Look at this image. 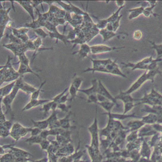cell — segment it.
Instances as JSON below:
<instances>
[{"mask_svg":"<svg viewBox=\"0 0 162 162\" xmlns=\"http://www.w3.org/2000/svg\"><path fill=\"white\" fill-rule=\"evenodd\" d=\"M12 58L8 56V60L6 64L3 66H1L0 70V80L1 84L4 82H9L17 81L21 75L18 74V71H15L12 66L11 63Z\"/></svg>","mask_w":162,"mask_h":162,"instance_id":"1","label":"cell"},{"mask_svg":"<svg viewBox=\"0 0 162 162\" xmlns=\"http://www.w3.org/2000/svg\"><path fill=\"white\" fill-rule=\"evenodd\" d=\"M161 58H156L154 60L152 57L145 58L142 61L136 64L131 63H121L123 66L125 68H130L132 70L136 69L146 70L147 71H152L157 69V63L162 61Z\"/></svg>","mask_w":162,"mask_h":162,"instance_id":"2","label":"cell"},{"mask_svg":"<svg viewBox=\"0 0 162 162\" xmlns=\"http://www.w3.org/2000/svg\"><path fill=\"white\" fill-rule=\"evenodd\" d=\"M158 74H160V71L158 69L152 70V71H146L142 76H141L139 78L133 83V85H131L130 88L127 91L123 92V93L127 95H130L135 91L138 89L139 88L142 86L143 84L146 81H148V80H151L153 82L154 77Z\"/></svg>","mask_w":162,"mask_h":162,"instance_id":"3","label":"cell"},{"mask_svg":"<svg viewBox=\"0 0 162 162\" xmlns=\"http://www.w3.org/2000/svg\"><path fill=\"white\" fill-rule=\"evenodd\" d=\"M20 90V89L19 85L16 82L15 86L12 92L10 93L8 95L6 96V97H4L2 99H1V103H2V102L3 104L4 105V106L6 107L7 111L5 113V115H7V113H10L13 119H14V113L12 110V103L14 101V99H15V97L17 95L18 91Z\"/></svg>","mask_w":162,"mask_h":162,"instance_id":"4","label":"cell"},{"mask_svg":"<svg viewBox=\"0 0 162 162\" xmlns=\"http://www.w3.org/2000/svg\"><path fill=\"white\" fill-rule=\"evenodd\" d=\"M32 128L23 127L18 123H16L13 125L10 131V135L16 141H18L21 137L26 136L28 133L31 132Z\"/></svg>","mask_w":162,"mask_h":162,"instance_id":"5","label":"cell"},{"mask_svg":"<svg viewBox=\"0 0 162 162\" xmlns=\"http://www.w3.org/2000/svg\"><path fill=\"white\" fill-rule=\"evenodd\" d=\"M12 7L8 9L3 8L1 4V11H0V19H1V24H0V38L1 39L4 35V32L7 28V26L9 22L12 21L11 18H9V14L10 11L12 10Z\"/></svg>","mask_w":162,"mask_h":162,"instance_id":"6","label":"cell"},{"mask_svg":"<svg viewBox=\"0 0 162 162\" xmlns=\"http://www.w3.org/2000/svg\"><path fill=\"white\" fill-rule=\"evenodd\" d=\"M3 48L10 50L14 54L15 56H20L22 54H25L28 50L25 44H16L10 43L9 44H5L2 46Z\"/></svg>","mask_w":162,"mask_h":162,"instance_id":"7","label":"cell"},{"mask_svg":"<svg viewBox=\"0 0 162 162\" xmlns=\"http://www.w3.org/2000/svg\"><path fill=\"white\" fill-rule=\"evenodd\" d=\"M124 47H112L103 44H97L91 46V52L94 55H97L105 52H110L116 50L123 49Z\"/></svg>","mask_w":162,"mask_h":162,"instance_id":"8","label":"cell"},{"mask_svg":"<svg viewBox=\"0 0 162 162\" xmlns=\"http://www.w3.org/2000/svg\"><path fill=\"white\" fill-rule=\"evenodd\" d=\"M16 83L19 85L20 89L23 92L26 93L27 94H31L34 93L38 89L32 86L30 84L24 82L22 78V76H21L16 81Z\"/></svg>","mask_w":162,"mask_h":162,"instance_id":"9","label":"cell"},{"mask_svg":"<svg viewBox=\"0 0 162 162\" xmlns=\"http://www.w3.org/2000/svg\"><path fill=\"white\" fill-rule=\"evenodd\" d=\"M104 96L109 101L113 102L114 103H116V99L115 97H113L112 95L110 94L109 91L107 89V88L104 87L103 84H102L101 81L98 80V89H97V93Z\"/></svg>","mask_w":162,"mask_h":162,"instance_id":"10","label":"cell"},{"mask_svg":"<svg viewBox=\"0 0 162 162\" xmlns=\"http://www.w3.org/2000/svg\"><path fill=\"white\" fill-rule=\"evenodd\" d=\"M20 5L22 6L23 9L26 11L30 17L32 18V21H35V16L34 14V6L32 5V1H16Z\"/></svg>","mask_w":162,"mask_h":162,"instance_id":"11","label":"cell"},{"mask_svg":"<svg viewBox=\"0 0 162 162\" xmlns=\"http://www.w3.org/2000/svg\"><path fill=\"white\" fill-rule=\"evenodd\" d=\"M52 99H30V101L22 108V112L26 110H30L32 108L36 107L40 105H43L44 104L46 103L47 102L51 101Z\"/></svg>","mask_w":162,"mask_h":162,"instance_id":"12","label":"cell"},{"mask_svg":"<svg viewBox=\"0 0 162 162\" xmlns=\"http://www.w3.org/2000/svg\"><path fill=\"white\" fill-rule=\"evenodd\" d=\"M91 86L87 89H79L78 92L83 93L88 97L92 95L97 94L98 89V80H94L91 82Z\"/></svg>","mask_w":162,"mask_h":162,"instance_id":"13","label":"cell"},{"mask_svg":"<svg viewBox=\"0 0 162 162\" xmlns=\"http://www.w3.org/2000/svg\"><path fill=\"white\" fill-rule=\"evenodd\" d=\"M91 52V46H89L87 44L83 43L81 44L80 49L77 52H73L72 55L77 54L81 58L88 57V54Z\"/></svg>","mask_w":162,"mask_h":162,"instance_id":"14","label":"cell"},{"mask_svg":"<svg viewBox=\"0 0 162 162\" xmlns=\"http://www.w3.org/2000/svg\"><path fill=\"white\" fill-rule=\"evenodd\" d=\"M18 72L21 76H23L24 74H33L34 75H35V76H36L40 80H41L40 76L38 75L36 72L34 71L29 65H26V64L20 63L19 68L18 69Z\"/></svg>","mask_w":162,"mask_h":162,"instance_id":"15","label":"cell"},{"mask_svg":"<svg viewBox=\"0 0 162 162\" xmlns=\"http://www.w3.org/2000/svg\"><path fill=\"white\" fill-rule=\"evenodd\" d=\"M16 81L12 82L10 84L7 85L4 87H1L0 89V99H1L8 95L10 93L12 92L13 89L14 88Z\"/></svg>","mask_w":162,"mask_h":162,"instance_id":"16","label":"cell"},{"mask_svg":"<svg viewBox=\"0 0 162 162\" xmlns=\"http://www.w3.org/2000/svg\"><path fill=\"white\" fill-rule=\"evenodd\" d=\"M90 61H91L93 64V67L91 68H87L89 70L95 69L97 68L101 67H104L107 66L108 64L110 63L112 60L110 59L107 60H94V59H90Z\"/></svg>","mask_w":162,"mask_h":162,"instance_id":"17","label":"cell"},{"mask_svg":"<svg viewBox=\"0 0 162 162\" xmlns=\"http://www.w3.org/2000/svg\"><path fill=\"white\" fill-rule=\"evenodd\" d=\"M49 36L51 38H55L56 40V43H57L58 40H60L63 42L65 44H67V42H69V40H68L67 36L63 35L60 34L58 31L54 32H49Z\"/></svg>","mask_w":162,"mask_h":162,"instance_id":"18","label":"cell"},{"mask_svg":"<svg viewBox=\"0 0 162 162\" xmlns=\"http://www.w3.org/2000/svg\"><path fill=\"white\" fill-rule=\"evenodd\" d=\"M99 34L101 35L103 38V41H107L112 38L117 36L119 35V34L116 33L115 32H109L107 30L106 28L99 30Z\"/></svg>","mask_w":162,"mask_h":162,"instance_id":"19","label":"cell"},{"mask_svg":"<svg viewBox=\"0 0 162 162\" xmlns=\"http://www.w3.org/2000/svg\"><path fill=\"white\" fill-rule=\"evenodd\" d=\"M71 112L70 111L69 113H68V115L64 119H60L61 128L64 130H68L70 128L72 127L70 123V116L71 115Z\"/></svg>","mask_w":162,"mask_h":162,"instance_id":"20","label":"cell"},{"mask_svg":"<svg viewBox=\"0 0 162 162\" xmlns=\"http://www.w3.org/2000/svg\"><path fill=\"white\" fill-rule=\"evenodd\" d=\"M31 121L33 123L34 127H38L42 130H46V128L49 127V123L48 122V119H46V120L40 121H34L33 120H31Z\"/></svg>","mask_w":162,"mask_h":162,"instance_id":"21","label":"cell"},{"mask_svg":"<svg viewBox=\"0 0 162 162\" xmlns=\"http://www.w3.org/2000/svg\"><path fill=\"white\" fill-rule=\"evenodd\" d=\"M11 30H12V34L14 35L15 36L19 38L21 36L23 35L27 34V32L29 30V28H27L26 27H22L20 28H11Z\"/></svg>","mask_w":162,"mask_h":162,"instance_id":"22","label":"cell"},{"mask_svg":"<svg viewBox=\"0 0 162 162\" xmlns=\"http://www.w3.org/2000/svg\"><path fill=\"white\" fill-rule=\"evenodd\" d=\"M144 10V7H141L139 8H134V9L129 10V12L130 13V14L129 15V20H132L134 18L138 17L139 15L143 13Z\"/></svg>","mask_w":162,"mask_h":162,"instance_id":"23","label":"cell"},{"mask_svg":"<svg viewBox=\"0 0 162 162\" xmlns=\"http://www.w3.org/2000/svg\"><path fill=\"white\" fill-rule=\"evenodd\" d=\"M115 103H114L113 102L110 101H107L103 102L101 103L98 102L97 105H99L102 108H103L104 109L108 111V113H110V111L111 110L112 108L114 106Z\"/></svg>","mask_w":162,"mask_h":162,"instance_id":"24","label":"cell"},{"mask_svg":"<svg viewBox=\"0 0 162 162\" xmlns=\"http://www.w3.org/2000/svg\"><path fill=\"white\" fill-rule=\"evenodd\" d=\"M78 89H77L73 84H71L70 87H69V93L70 95L69 101L70 102L72 101V100H74L76 97H77V92H78Z\"/></svg>","mask_w":162,"mask_h":162,"instance_id":"25","label":"cell"},{"mask_svg":"<svg viewBox=\"0 0 162 162\" xmlns=\"http://www.w3.org/2000/svg\"><path fill=\"white\" fill-rule=\"evenodd\" d=\"M124 6L119 7L116 12L113 13L109 18H107L108 22V23H113L115 21H116L119 18V17L120 16V15H119V13L120 11L121 10V9L124 8Z\"/></svg>","mask_w":162,"mask_h":162,"instance_id":"26","label":"cell"},{"mask_svg":"<svg viewBox=\"0 0 162 162\" xmlns=\"http://www.w3.org/2000/svg\"><path fill=\"white\" fill-rule=\"evenodd\" d=\"M53 103H54V102H53L52 100L51 101L47 102V103L44 104L42 105V110L43 111L44 116L46 115V114H48L49 113V112L50 110H52Z\"/></svg>","mask_w":162,"mask_h":162,"instance_id":"27","label":"cell"},{"mask_svg":"<svg viewBox=\"0 0 162 162\" xmlns=\"http://www.w3.org/2000/svg\"><path fill=\"white\" fill-rule=\"evenodd\" d=\"M46 83V80L43 81L40 84V86L36 90V91H35L34 93L32 94V95H31V99H38V97H39L40 95V93L42 91V88Z\"/></svg>","mask_w":162,"mask_h":162,"instance_id":"28","label":"cell"},{"mask_svg":"<svg viewBox=\"0 0 162 162\" xmlns=\"http://www.w3.org/2000/svg\"><path fill=\"white\" fill-rule=\"evenodd\" d=\"M43 139L41 138L40 135L37 136H32L28 139H26V142L29 143V144H34V143H38L40 144V142L42 141Z\"/></svg>","mask_w":162,"mask_h":162,"instance_id":"29","label":"cell"},{"mask_svg":"<svg viewBox=\"0 0 162 162\" xmlns=\"http://www.w3.org/2000/svg\"><path fill=\"white\" fill-rule=\"evenodd\" d=\"M57 113H58V111L57 110H55V111H53L52 113V115H51L49 117L48 119V122H49V126H50L51 125L53 124L54 123H55V122L58 121V120H59V119H57Z\"/></svg>","mask_w":162,"mask_h":162,"instance_id":"30","label":"cell"},{"mask_svg":"<svg viewBox=\"0 0 162 162\" xmlns=\"http://www.w3.org/2000/svg\"><path fill=\"white\" fill-rule=\"evenodd\" d=\"M18 57V62L16 63V64L18 63H22L30 66V61L25 54L21 55Z\"/></svg>","mask_w":162,"mask_h":162,"instance_id":"31","label":"cell"},{"mask_svg":"<svg viewBox=\"0 0 162 162\" xmlns=\"http://www.w3.org/2000/svg\"><path fill=\"white\" fill-rule=\"evenodd\" d=\"M33 31L36 35H38V37L42 38H45L48 37L49 36V34L46 33V32L44 31L43 29H42V28L33 30Z\"/></svg>","mask_w":162,"mask_h":162,"instance_id":"32","label":"cell"},{"mask_svg":"<svg viewBox=\"0 0 162 162\" xmlns=\"http://www.w3.org/2000/svg\"><path fill=\"white\" fill-rule=\"evenodd\" d=\"M97 21L98 22L96 24V27L99 30H101V29H104L106 28L108 22H107V19H105V20H99L97 19Z\"/></svg>","mask_w":162,"mask_h":162,"instance_id":"33","label":"cell"},{"mask_svg":"<svg viewBox=\"0 0 162 162\" xmlns=\"http://www.w3.org/2000/svg\"><path fill=\"white\" fill-rule=\"evenodd\" d=\"M82 82H83V80L80 77L75 76L72 80L71 84H73L77 89H78L79 90V89H80V88L81 87Z\"/></svg>","mask_w":162,"mask_h":162,"instance_id":"34","label":"cell"},{"mask_svg":"<svg viewBox=\"0 0 162 162\" xmlns=\"http://www.w3.org/2000/svg\"><path fill=\"white\" fill-rule=\"evenodd\" d=\"M153 45L152 49H155L157 53V58H161L162 56V44L159 45H156L153 43H151Z\"/></svg>","mask_w":162,"mask_h":162,"instance_id":"35","label":"cell"},{"mask_svg":"<svg viewBox=\"0 0 162 162\" xmlns=\"http://www.w3.org/2000/svg\"><path fill=\"white\" fill-rule=\"evenodd\" d=\"M69 91V87L68 88H66L63 91V92L60 93V94H58L57 96H56L55 97H54L53 99H52V101L55 102H56L59 104V102H60V101L61 99V98L66 93H67V92Z\"/></svg>","mask_w":162,"mask_h":162,"instance_id":"36","label":"cell"},{"mask_svg":"<svg viewBox=\"0 0 162 162\" xmlns=\"http://www.w3.org/2000/svg\"><path fill=\"white\" fill-rule=\"evenodd\" d=\"M70 108H71L70 105L67 106L65 103H60L58 104V106H57L58 109L61 110L64 113H69V109Z\"/></svg>","mask_w":162,"mask_h":162,"instance_id":"37","label":"cell"},{"mask_svg":"<svg viewBox=\"0 0 162 162\" xmlns=\"http://www.w3.org/2000/svg\"><path fill=\"white\" fill-rule=\"evenodd\" d=\"M8 38H9V40L11 41V43H23L22 41L20 39H19L18 38L16 37V36H15L14 35H13V34H11L8 35Z\"/></svg>","mask_w":162,"mask_h":162,"instance_id":"38","label":"cell"},{"mask_svg":"<svg viewBox=\"0 0 162 162\" xmlns=\"http://www.w3.org/2000/svg\"><path fill=\"white\" fill-rule=\"evenodd\" d=\"M0 130H1V132H0L1 136L3 138L7 137V136L10 135V131L8 129H7V128L4 127L3 126L1 125Z\"/></svg>","mask_w":162,"mask_h":162,"instance_id":"39","label":"cell"},{"mask_svg":"<svg viewBox=\"0 0 162 162\" xmlns=\"http://www.w3.org/2000/svg\"><path fill=\"white\" fill-rule=\"evenodd\" d=\"M87 101L89 103H95L96 105H97V103L98 102L97 99V94L88 96L87 99Z\"/></svg>","mask_w":162,"mask_h":162,"instance_id":"40","label":"cell"},{"mask_svg":"<svg viewBox=\"0 0 162 162\" xmlns=\"http://www.w3.org/2000/svg\"><path fill=\"white\" fill-rule=\"evenodd\" d=\"M40 144V147L42 150H48V149H49L50 147V142L47 141L46 139H43Z\"/></svg>","mask_w":162,"mask_h":162,"instance_id":"41","label":"cell"},{"mask_svg":"<svg viewBox=\"0 0 162 162\" xmlns=\"http://www.w3.org/2000/svg\"><path fill=\"white\" fill-rule=\"evenodd\" d=\"M1 125L3 126L4 127L7 128V129H8L10 131L13 127V120H9V121H6L4 122L3 123L1 124Z\"/></svg>","mask_w":162,"mask_h":162,"instance_id":"42","label":"cell"},{"mask_svg":"<svg viewBox=\"0 0 162 162\" xmlns=\"http://www.w3.org/2000/svg\"><path fill=\"white\" fill-rule=\"evenodd\" d=\"M42 130L40 129L38 127H34L32 128V131H31V133H32V136H39L40 133H42Z\"/></svg>","mask_w":162,"mask_h":162,"instance_id":"43","label":"cell"},{"mask_svg":"<svg viewBox=\"0 0 162 162\" xmlns=\"http://www.w3.org/2000/svg\"><path fill=\"white\" fill-rule=\"evenodd\" d=\"M133 38L136 40H140L142 38V32L140 30H137L136 32H135L133 34Z\"/></svg>","mask_w":162,"mask_h":162,"instance_id":"44","label":"cell"},{"mask_svg":"<svg viewBox=\"0 0 162 162\" xmlns=\"http://www.w3.org/2000/svg\"><path fill=\"white\" fill-rule=\"evenodd\" d=\"M69 93H66V94L61 98L60 101V102H59V104H60V103H65L66 102L69 101V99H68V96H69Z\"/></svg>","mask_w":162,"mask_h":162,"instance_id":"45","label":"cell"},{"mask_svg":"<svg viewBox=\"0 0 162 162\" xmlns=\"http://www.w3.org/2000/svg\"><path fill=\"white\" fill-rule=\"evenodd\" d=\"M5 114H4L2 113V108L1 107V111H0V121H1V124L3 123L4 122H6L7 120L6 119V116Z\"/></svg>","mask_w":162,"mask_h":162,"instance_id":"46","label":"cell"},{"mask_svg":"<svg viewBox=\"0 0 162 162\" xmlns=\"http://www.w3.org/2000/svg\"><path fill=\"white\" fill-rule=\"evenodd\" d=\"M43 3V1H32V5L34 6V8H37V7L40 4H41L42 6V3Z\"/></svg>","mask_w":162,"mask_h":162,"instance_id":"47","label":"cell"},{"mask_svg":"<svg viewBox=\"0 0 162 162\" xmlns=\"http://www.w3.org/2000/svg\"><path fill=\"white\" fill-rule=\"evenodd\" d=\"M116 4L117 5L119 6V7H123L125 1H116Z\"/></svg>","mask_w":162,"mask_h":162,"instance_id":"48","label":"cell"},{"mask_svg":"<svg viewBox=\"0 0 162 162\" xmlns=\"http://www.w3.org/2000/svg\"><path fill=\"white\" fill-rule=\"evenodd\" d=\"M34 162H47V159L44 158L43 159H41L40 161H34Z\"/></svg>","mask_w":162,"mask_h":162,"instance_id":"49","label":"cell"}]
</instances>
